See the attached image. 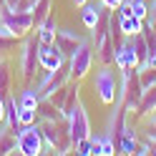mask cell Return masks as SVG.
<instances>
[{
    "instance_id": "cell-1",
    "label": "cell",
    "mask_w": 156,
    "mask_h": 156,
    "mask_svg": "<svg viewBox=\"0 0 156 156\" xmlns=\"http://www.w3.org/2000/svg\"><path fill=\"white\" fill-rule=\"evenodd\" d=\"M93 91L103 106L121 103V81L111 66H101L93 76Z\"/></svg>"
},
{
    "instance_id": "cell-2",
    "label": "cell",
    "mask_w": 156,
    "mask_h": 156,
    "mask_svg": "<svg viewBox=\"0 0 156 156\" xmlns=\"http://www.w3.org/2000/svg\"><path fill=\"white\" fill-rule=\"evenodd\" d=\"M41 123V133H43V141L48 149H53L58 154H66L73 149V141H71V133H68V121H38Z\"/></svg>"
},
{
    "instance_id": "cell-3",
    "label": "cell",
    "mask_w": 156,
    "mask_h": 156,
    "mask_svg": "<svg viewBox=\"0 0 156 156\" xmlns=\"http://www.w3.org/2000/svg\"><path fill=\"white\" fill-rule=\"evenodd\" d=\"M93 43L91 41H81V45L71 53V61H68V71H71V81H83L86 76L91 73L93 68Z\"/></svg>"
},
{
    "instance_id": "cell-4",
    "label": "cell",
    "mask_w": 156,
    "mask_h": 156,
    "mask_svg": "<svg viewBox=\"0 0 156 156\" xmlns=\"http://www.w3.org/2000/svg\"><path fill=\"white\" fill-rule=\"evenodd\" d=\"M121 73H123V78H121V103L131 113V111L139 108V101L144 96L141 81H139V68H126Z\"/></svg>"
},
{
    "instance_id": "cell-5",
    "label": "cell",
    "mask_w": 156,
    "mask_h": 156,
    "mask_svg": "<svg viewBox=\"0 0 156 156\" xmlns=\"http://www.w3.org/2000/svg\"><path fill=\"white\" fill-rule=\"evenodd\" d=\"M15 136H18V154H23V156H38V154H43L45 141H43V133H41V123L20 126Z\"/></svg>"
},
{
    "instance_id": "cell-6",
    "label": "cell",
    "mask_w": 156,
    "mask_h": 156,
    "mask_svg": "<svg viewBox=\"0 0 156 156\" xmlns=\"http://www.w3.org/2000/svg\"><path fill=\"white\" fill-rule=\"evenodd\" d=\"M0 23H5L8 30H10L15 38H25V35L35 28V23H33V13L10 10V8H5V5H0Z\"/></svg>"
},
{
    "instance_id": "cell-7",
    "label": "cell",
    "mask_w": 156,
    "mask_h": 156,
    "mask_svg": "<svg viewBox=\"0 0 156 156\" xmlns=\"http://www.w3.org/2000/svg\"><path fill=\"white\" fill-rule=\"evenodd\" d=\"M38 38L28 33L25 41H23V48H20V55H18V63H20V73L25 81H30V78L35 76V68L41 66L38 63Z\"/></svg>"
},
{
    "instance_id": "cell-8",
    "label": "cell",
    "mask_w": 156,
    "mask_h": 156,
    "mask_svg": "<svg viewBox=\"0 0 156 156\" xmlns=\"http://www.w3.org/2000/svg\"><path fill=\"white\" fill-rule=\"evenodd\" d=\"M68 133H71L73 146L81 139H88V136H91V121H88V113H86L81 98H78V103L73 106L71 116H68Z\"/></svg>"
},
{
    "instance_id": "cell-9",
    "label": "cell",
    "mask_w": 156,
    "mask_h": 156,
    "mask_svg": "<svg viewBox=\"0 0 156 156\" xmlns=\"http://www.w3.org/2000/svg\"><path fill=\"white\" fill-rule=\"evenodd\" d=\"M68 81H71V71H68L66 66L55 68V71H45L43 81L38 83V93H41V98H45V96H51L53 91H58L61 86H66Z\"/></svg>"
},
{
    "instance_id": "cell-10",
    "label": "cell",
    "mask_w": 156,
    "mask_h": 156,
    "mask_svg": "<svg viewBox=\"0 0 156 156\" xmlns=\"http://www.w3.org/2000/svg\"><path fill=\"white\" fill-rule=\"evenodd\" d=\"M38 63H41L43 71H55V68L66 66V53H63L55 43L38 45Z\"/></svg>"
},
{
    "instance_id": "cell-11",
    "label": "cell",
    "mask_w": 156,
    "mask_h": 156,
    "mask_svg": "<svg viewBox=\"0 0 156 156\" xmlns=\"http://www.w3.org/2000/svg\"><path fill=\"white\" fill-rule=\"evenodd\" d=\"M113 66L119 71H126V68H136L139 66V58H136V48L131 38H123V41L116 45V53H113Z\"/></svg>"
},
{
    "instance_id": "cell-12",
    "label": "cell",
    "mask_w": 156,
    "mask_h": 156,
    "mask_svg": "<svg viewBox=\"0 0 156 156\" xmlns=\"http://www.w3.org/2000/svg\"><path fill=\"white\" fill-rule=\"evenodd\" d=\"M81 41H83V38L78 35L76 30H68V28H58V30H55V45L61 48L66 55H71L76 48L81 45Z\"/></svg>"
},
{
    "instance_id": "cell-13",
    "label": "cell",
    "mask_w": 156,
    "mask_h": 156,
    "mask_svg": "<svg viewBox=\"0 0 156 156\" xmlns=\"http://www.w3.org/2000/svg\"><path fill=\"white\" fill-rule=\"evenodd\" d=\"M101 18H103V5L101 3H86V5H81V23L88 28V30H93L96 25L101 23Z\"/></svg>"
},
{
    "instance_id": "cell-14",
    "label": "cell",
    "mask_w": 156,
    "mask_h": 156,
    "mask_svg": "<svg viewBox=\"0 0 156 156\" xmlns=\"http://www.w3.org/2000/svg\"><path fill=\"white\" fill-rule=\"evenodd\" d=\"M136 149H139V133H136L133 126L126 123L123 126V131L119 136V154H136Z\"/></svg>"
},
{
    "instance_id": "cell-15",
    "label": "cell",
    "mask_w": 156,
    "mask_h": 156,
    "mask_svg": "<svg viewBox=\"0 0 156 156\" xmlns=\"http://www.w3.org/2000/svg\"><path fill=\"white\" fill-rule=\"evenodd\" d=\"M55 30H58V28H55V18H53V13H51L41 25H35V38H38V43H41V45L55 43Z\"/></svg>"
},
{
    "instance_id": "cell-16",
    "label": "cell",
    "mask_w": 156,
    "mask_h": 156,
    "mask_svg": "<svg viewBox=\"0 0 156 156\" xmlns=\"http://www.w3.org/2000/svg\"><path fill=\"white\" fill-rule=\"evenodd\" d=\"M119 28H121L123 38H133L146 28V20H141V18H136V15H126V18H119Z\"/></svg>"
},
{
    "instance_id": "cell-17",
    "label": "cell",
    "mask_w": 156,
    "mask_h": 156,
    "mask_svg": "<svg viewBox=\"0 0 156 156\" xmlns=\"http://www.w3.org/2000/svg\"><path fill=\"white\" fill-rule=\"evenodd\" d=\"M15 151H18V136L13 133V129L0 126V156L15 154Z\"/></svg>"
},
{
    "instance_id": "cell-18",
    "label": "cell",
    "mask_w": 156,
    "mask_h": 156,
    "mask_svg": "<svg viewBox=\"0 0 156 156\" xmlns=\"http://www.w3.org/2000/svg\"><path fill=\"white\" fill-rule=\"evenodd\" d=\"M154 111H156V86L149 88V91H144L141 101H139V108H136V116H139V119H146V116L154 113Z\"/></svg>"
},
{
    "instance_id": "cell-19",
    "label": "cell",
    "mask_w": 156,
    "mask_h": 156,
    "mask_svg": "<svg viewBox=\"0 0 156 156\" xmlns=\"http://www.w3.org/2000/svg\"><path fill=\"white\" fill-rule=\"evenodd\" d=\"M3 123L18 133V129H20V121H18V98L5 96V119H3Z\"/></svg>"
},
{
    "instance_id": "cell-20",
    "label": "cell",
    "mask_w": 156,
    "mask_h": 156,
    "mask_svg": "<svg viewBox=\"0 0 156 156\" xmlns=\"http://www.w3.org/2000/svg\"><path fill=\"white\" fill-rule=\"evenodd\" d=\"M10 83H13V76H10V61L8 58H0V93L8 96L10 91Z\"/></svg>"
},
{
    "instance_id": "cell-21",
    "label": "cell",
    "mask_w": 156,
    "mask_h": 156,
    "mask_svg": "<svg viewBox=\"0 0 156 156\" xmlns=\"http://www.w3.org/2000/svg\"><path fill=\"white\" fill-rule=\"evenodd\" d=\"M38 103H41V93H38V88H23V93L18 96V106L38 108Z\"/></svg>"
},
{
    "instance_id": "cell-22",
    "label": "cell",
    "mask_w": 156,
    "mask_h": 156,
    "mask_svg": "<svg viewBox=\"0 0 156 156\" xmlns=\"http://www.w3.org/2000/svg\"><path fill=\"white\" fill-rule=\"evenodd\" d=\"M33 23L35 25H41L48 15H51V0H35V5H33Z\"/></svg>"
},
{
    "instance_id": "cell-23",
    "label": "cell",
    "mask_w": 156,
    "mask_h": 156,
    "mask_svg": "<svg viewBox=\"0 0 156 156\" xmlns=\"http://www.w3.org/2000/svg\"><path fill=\"white\" fill-rule=\"evenodd\" d=\"M139 81H141V88H144V91L154 88V86H156V68L141 66V68H139Z\"/></svg>"
},
{
    "instance_id": "cell-24",
    "label": "cell",
    "mask_w": 156,
    "mask_h": 156,
    "mask_svg": "<svg viewBox=\"0 0 156 156\" xmlns=\"http://www.w3.org/2000/svg\"><path fill=\"white\" fill-rule=\"evenodd\" d=\"M18 121H20V126L38 123V108H25V106H18Z\"/></svg>"
},
{
    "instance_id": "cell-25",
    "label": "cell",
    "mask_w": 156,
    "mask_h": 156,
    "mask_svg": "<svg viewBox=\"0 0 156 156\" xmlns=\"http://www.w3.org/2000/svg\"><path fill=\"white\" fill-rule=\"evenodd\" d=\"M116 154H119V146H116L113 136L106 131V133L101 136V156H116Z\"/></svg>"
},
{
    "instance_id": "cell-26",
    "label": "cell",
    "mask_w": 156,
    "mask_h": 156,
    "mask_svg": "<svg viewBox=\"0 0 156 156\" xmlns=\"http://www.w3.org/2000/svg\"><path fill=\"white\" fill-rule=\"evenodd\" d=\"M131 8H133V15L146 20V15H149V0H131Z\"/></svg>"
},
{
    "instance_id": "cell-27",
    "label": "cell",
    "mask_w": 156,
    "mask_h": 156,
    "mask_svg": "<svg viewBox=\"0 0 156 156\" xmlns=\"http://www.w3.org/2000/svg\"><path fill=\"white\" fill-rule=\"evenodd\" d=\"M73 149H76V154H78V156H91V154H93L91 136H88V139H81V141H78V144L73 146Z\"/></svg>"
},
{
    "instance_id": "cell-28",
    "label": "cell",
    "mask_w": 156,
    "mask_h": 156,
    "mask_svg": "<svg viewBox=\"0 0 156 156\" xmlns=\"http://www.w3.org/2000/svg\"><path fill=\"white\" fill-rule=\"evenodd\" d=\"M146 25L156 30V0H149V15H146Z\"/></svg>"
},
{
    "instance_id": "cell-29",
    "label": "cell",
    "mask_w": 156,
    "mask_h": 156,
    "mask_svg": "<svg viewBox=\"0 0 156 156\" xmlns=\"http://www.w3.org/2000/svg\"><path fill=\"white\" fill-rule=\"evenodd\" d=\"M98 3L106 8V10H116V8H119V5L123 3V0H98Z\"/></svg>"
},
{
    "instance_id": "cell-30",
    "label": "cell",
    "mask_w": 156,
    "mask_h": 156,
    "mask_svg": "<svg viewBox=\"0 0 156 156\" xmlns=\"http://www.w3.org/2000/svg\"><path fill=\"white\" fill-rule=\"evenodd\" d=\"M13 43H15V38H3V35H0V53H5Z\"/></svg>"
},
{
    "instance_id": "cell-31",
    "label": "cell",
    "mask_w": 156,
    "mask_h": 156,
    "mask_svg": "<svg viewBox=\"0 0 156 156\" xmlns=\"http://www.w3.org/2000/svg\"><path fill=\"white\" fill-rule=\"evenodd\" d=\"M91 144H93V154L101 156V136H91Z\"/></svg>"
},
{
    "instance_id": "cell-32",
    "label": "cell",
    "mask_w": 156,
    "mask_h": 156,
    "mask_svg": "<svg viewBox=\"0 0 156 156\" xmlns=\"http://www.w3.org/2000/svg\"><path fill=\"white\" fill-rule=\"evenodd\" d=\"M144 66H151V68H156V53H149V55H146ZM139 68H141V66H139Z\"/></svg>"
},
{
    "instance_id": "cell-33",
    "label": "cell",
    "mask_w": 156,
    "mask_h": 156,
    "mask_svg": "<svg viewBox=\"0 0 156 156\" xmlns=\"http://www.w3.org/2000/svg\"><path fill=\"white\" fill-rule=\"evenodd\" d=\"M5 119V96L0 93V121Z\"/></svg>"
},
{
    "instance_id": "cell-34",
    "label": "cell",
    "mask_w": 156,
    "mask_h": 156,
    "mask_svg": "<svg viewBox=\"0 0 156 156\" xmlns=\"http://www.w3.org/2000/svg\"><path fill=\"white\" fill-rule=\"evenodd\" d=\"M73 3H76L78 8H81V5H86V3H88V0H73Z\"/></svg>"
}]
</instances>
